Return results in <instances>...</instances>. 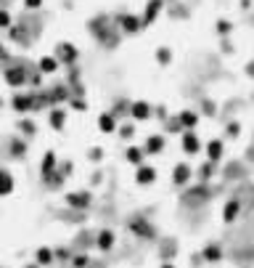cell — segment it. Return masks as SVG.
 Instances as JSON below:
<instances>
[{
	"mask_svg": "<svg viewBox=\"0 0 254 268\" xmlns=\"http://www.w3.org/2000/svg\"><path fill=\"white\" fill-rule=\"evenodd\" d=\"M98 128H101V133H114L116 130V117L112 112H103L98 117Z\"/></svg>",
	"mask_w": 254,
	"mask_h": 268,
	"instance_id": "cell-11",
	"label": "cell"
},
{
	"mask_svg": "<svg viewBox=\"0 0 254 268\" xmlns=\"http://www.w3.org/2000/svg\"><path fill=\"white\" fill-rule=\"evenodd\" d=\"M0 27H11V16H8V11H0Z\"/></svg>",
	"mask_w": 254,
	"mask_h": 268,
	"instance_id": "cell-26",
	"label": "cell"
},
{
	"mask_svg": "<svg viewBox=\"0 0 254 268\" xmlns=\"http://www.w3.org/2000/svg\"><path fill=\"white\" fill-rule=\"evenodd\" d=\"M143 154H146V152H143V149L140 146H130L127 149V162H130V165H135V167H140L143 165Z\"/></svg>",
	"mask_w": 254,
	"mask_h": 268,
	"instance_id": "cell-13",
	"label": "cell"
},
{
	"mask_svg": "<svg viewBox=\"0 0 254 268\" xmlns=\"http://www.w3.org/2000/svg\"><path fill=\"white\" fill-rule=\"evenodd\" d=\"M133 133H135V130L130 128V125H127V128H122V138H133Z\"/></svg>",
	"mask_w": 254,
	"mask_h": 268,
	"instance_id": "cell-30",
	"label": "cell"
},
{
	"mask_svg": "<svg viewBox=\"0 0 254 268\" xmlns=\"http://www.w3.org/2000/svg\"><path fill=\"white\" fill-rule=\"evenodd\" d=\"M58 58H64V61H67V64L77 61V51H74V45H69V43H61V45H58Z\"/></svg>",
	"mask_w": 254,
	"mask_h": 268,
	"instance_id": "cell-12",
	"label": "cell"
},
{
	"mask_svg": "<svg viewBox=\"0 0 254 268\" xmlns=\"http://www.w3.org/2000/svg\"><path fill=\"white\" fill-rule=\"evenodd\" d=\"M238 213H241V202L238 199H228L225 207H223V220L225 223H233V220L238 218Z\"/></svg>",
	"mask_w": 254,
	"mask_h": 268,
	"instance_id": "cell-8",
	"label": "cell"
},
{
	"mask_svg": "<svg viewBox=\"0 0 254 268\" xmlns=\"http://www.w3.org/2000/svg\"><path fill=\"white\" fill-rule=\"evenodd\" d=\"M223 152H225V146H223V141H220V138H212L209 143H207V160H209L212 165L223 160Z\"/></svg>",
	"mask_w": 254,
	"mask_h": 268,
	"instance_id": "cell-6",
	"label": "cell"
},
{
	"mask_svg": "<svg viewBox=\"0 0 254 268\" xmlns=\"http://www.w3.org/2000/svg\"><path fill=\"white\" fill-rule=\"evenodd\" d=\"M178 120H180V128H183V130H193V128L199 125V114H196V112H191V109L180 112V114H178Z\"/></svg>",
	"mask_w": 254,
	"mask_h": 268,
	"instance_id": "cell-10",
	"label": "cell"
},
{
	"mask_svg": "<svg viewBox=\"0 0 254 268\" xmlns=\"http://www.w3.org/2000/svg\"><path fill=\"white\" fill-rule=\"evenodd\" d=\"M156 181V170L151 165H140L138 170H135V184H140V186H151Z\"/></svg>",
	"mask_w": 254,
	"mask_h": 268,
	"instance_id": "cell-4",
	"label": "cell"
},
{
	"mask_svg": "<svg viewBox=\"0 0 254 268\" xmlns=\"http://www.w3.org/2000/svg\"><path fill=\"white\" fill-rule=\"evenodd\" d=\"M88 202H90L88 194H69V205L74 207H88Z\"/></svg>",
	"mask_w": 254,
	"mask_h": 268,
	"instance_id": "cell-20",
	"label": "cell"
},
{
	"mask_svg": "<svg viewBox=\"0 0 254 268\" xmlns=\"http://www.w3.org/2000/svg\"><path fill=\"white\" fill-rule=\"evenodd\" d=\"M199 175H204V178H209V175H212V162H209V165H204V167H201V170H199Z\"/></svg>",
	"mask_w": 254,
	"mask_h": 268,
	"instance_id": "cell-28",
	"label": "cell"
},
{
	"mask_svg": "<svg viewBox=\"0 0 254 268\" xmlns=\"http://www.w3.org/2000/svg\"><path fill=\"white\" fill-rule=\"evenodd\" d=\"M130 228H133L135 234H143V237H154V228L148 226V223H143V220H138V223H133Z\"/></svg>",
	"mask_w": 254,
	"mask_h": 268,
	"instance_id": "cell-21",
	"label": "cell"
},
{
	"mask_svg": "<svg viewBox=\"0 0 254 268\" xmlns=\"http://www.w3.org/2000/svg\"><path fill=\"white\" fill-rule=\"evenodd\" d=\"M156 61H159V64H169V61H172V51H169V48H156Z\"/></svg>",
	"mask_w": 254,
	"mask_h": 268,
	"instance_id": "cell-22",
	"label": "cell"
},
{
	"mask_svg": "<svg viewBox=\"0 0 254 268\" xmlns=\"http://www.w3.org/2000/svg\"><path fill=\"white\" fill-rule=\"evenodd\" d=\"M53 165H56V157L48 152V154H45V162H43V170H45V173H50V167H53Z\"/></svg>",
	"mask_w": 254,
	"mask_h": 268,
	"instance_id": "cell-25",
	"label": "cell"
},
{
	"mask_svg": "<svg viewBox=\"0 0 254 268\" xmlns=\"http://www.w3.org/2000/svg\"><path fill=\"white\" fill-rule=\"evenodd\" d=\"M14 107L19 109V112H27V109L32 107V99H22V96H19V99H14Z\"/></svg>",
	"mask_w": 254,
	"mask_h": 268,
	"instance_id": "cell-23",
	"label": "cell"
},
{
	"mask_svg": "<svg viewBox=\"0 0 254 268\" xmlns=\"http://www.w3.org/2000/svg\"><path fill=\"white\" fill-rule=\"evenodd\" d=\"M164 143H167L164 135H148L143 152H146V154H159V152H164Z\"/></svg>",
	"mask_w": 254,
	"mask_h": 268,
	"instance_id": "cell-9",
	"label": "cell"
},
{
	"mask_svg": "<svg viewBox=\"0 0 254 268\" xmlns=\"http://www.w3.org/2000/svg\"><path fill=\"white\" fill-rule=\"evenodd\" d=\"M119 27L133 35V32H140V29H143V22H140V16L125 14V16H119Z\"/></svg>",
	"mask_w": 254,
	"mask_h": 268,
	"instance_id": "cell-7",
	"label": "cell"
},
{
	"mask_svg": "<svg viewBox=\"0 0 254 268\" xmlns=\"http://www.w3.org/2000/svg\"><path fill=\"white\" fill-rule=\"evenodd\" d=\"M201 258H204V260H209V263H217V260H223V250H220L217 244H209V247H204Z\"/></svg>",
	"mask_w": 254,
	"mask_h": 268,
	"instance_id": "cell-14",
	"label": "cell"
},
{
	"mask_svg": "<svg viewBox=\"0 0 254 268\" xmlns=\"http://www.w3.org/2000/svg\"><path fill=\"white\" fill-rule=\"evenodd\" d=\"M159 268H175V266H172V263H162Z\"/></svg>",
	"mask_w": 254,
	"mask_h": 268,
	"instance_id": "cell-32",
	"label": "cell"
},
{
	"mask_svg": "<svg viewBox=\"0 0 254 268\" xmlns=\"http://www.w3.org/2000/svg\"><path fill=\"white\" fill-rule=\"evenodd\" d=\"M180 146H183L185 154H199L201 152V138L193 130H183V135H180Z\"/></svg>",
	"mask_w": 254,
	"mask_h": 268,
	"instance_id": "cell-1",
	"label": "cell"
},
{
	"mask_svg": "<svg viewBox=\"0 0 254 268\" xmlns=\"http://www.w3.org/2000/svg\"><path fill=\"white\" fill-rule=\"evenodd\" d=\"M11 188H14V178H11L8 173H3V170H0V194H8Z\"/></svg>",
	"mask_w": 254,
	"mask_h": 268,
	"instance_id": "cell-18",
	"label": "cell"
},
{
	"mask_svg": "<svg viewBox=\"0 0 254 268\" xmlns=\"http://www.w3.org/2000/svg\"><path fill=\"white\" fill-rule=\"evenodd\" d=\"M162 5H164V0H148L146 11H143V16H140L143 27H151V24L156 22V16L162 14Z\"/></svg>",
	"mask_w": 254,
	"mask_h": 268,
	"instance_id": "cell-2",
	"label": "cell"
},
{
	"mask_svg": "<svg viewBox=\"0 0 254 268\" xmlns=\"http://www.w3.org/2000/svg\"><path fill=\"white\" fill-rule=\"evenodd\" d=\"M24 5H27V8H40L43 0H24Z\"/></svg>",
	"mask_w": 254,
	"mask_h": 268,
	"instance_id": "cell-29",
	"label": "cell"
},
{
	"mask_svg": "<svg viewBox=\"0 0 254 268\" xmlns=\"http://www.w3.org/2000/svg\"><path fill=\"white\" fill-rule=\"evenodd\" d=\"M130 114H133V120L143 122V120L151 117V107H148L146 101H133V104H130Z\"/></svg>",
	"mask_w": 254,
	"mask_h": 268,
	"instance_id": "cell-5",
	"label": "cell"
},
{
	"mask_svg": "<svg viewBox=\"0 0 254 268\" xmlns=\"http://www.w3.org/2000/svg\"><path fill=\"white\" fill-rule=\"evenodd\" d=\"M0 107H3V101H0Z\"/></svg>",
	"mask_w": 254,
	"mask_h": 268,
	"instance_id": "cell-33",
	"label": "cell"
},
{
	"mask_svg": "<svg viewBox=\"0 0 254 268\" xmlns=\"http://www.w3.org/2000/svg\"><path fill=\"white\" fill-rule=\"evenodd\" d=\"M188 181H191V165H188V162L175 165V170H172V184L175 186H188Z\"/></svg>",
	"mask_w": 254,
	"mask_h": 268,
	"instance_id": "cell-3",
	"label": "cell"
},
{
	"mask_svg": "<svg viewBox=\"0 0 254 268\" xmlns=\"http://www.w3.org/2000/svg\"><path fill=\"white\" fill-rule=\"evenodd\" d=\"M56 69H58V58H53V56H43L40 58V72L50 75V72H56Z\"/></svg>",
	"mask_w": 254,
	"mask_h": 268,
	"instance_id": "cell-16",
	"label": "cell"
},
{
	"mask_svg": "<svg viewBox=\"0 0 254 268\" xmlns=\"http://www.w3.org/2000/svg\"><path fill=\"white\" fill-rule=\"evenodd\" d=\"M5 82L14 85V88H19V85L24 82V72L22 69H8V72H5Z\"/></svg>",
	"mask_w": 254,
	"mask_h": 268,
	"instance_id": "cell-15",
	"label": "cell"
},
{
	"mask_svg": "<svg viewBox=\"0 0 254 268\" xmlns=\"http://www.w3.org/2000/svg\"><path fill=\"white\" fill-rule=\"evenodd\" d=\"M231 29H233V24L228 22V19H220V22H217V32H220V35H231Z\"/></svg>",
	"mask_w": 254,
	"mask_h": 268,
	"instance_id": "cell-24",
	"label": "cell"
},
{
	"mask_svg": "<svg viewBox=\"0 0 254 268\" xmlns=\"http://www.w3.org/2000/svg\"><path fill=\"white\" fill-rule=\"evenodd\" d=\"M64 120H67V114H64L61 109H53V112H50V125H53L56 130L64 128Z\"/></svg>",
	"mask_w": 254,
	"mask_h": 268,
	"instance_id": "cell-19",
	"label": "cell"
},
{
	"mask_svg": "<svg viewBox=\"0 0 254 268\" xmlns=\"http://www.w3.org/2000/svg\"><path fill=\"white\" fill-rule=\"evenodd\" d=\"M98 247L101 250H112L114 247V234L112 231H101L98 234Z\"/></svg>",
	"mask_w": 254,
	"mask_h": 268,
	"instance_id": "cell-17",
	"label": "cell"
},
{
	"mask_svg": "<svg viewBox=\"0 0 254 268\" xmlns=\"http://www.w3.org/2000/svg\"><path fill=\"white\" fill-rule=\"evenodd\" d=\"M40 260H43V263H48V260H50V250H40Z\"/></svg>",
	"mask_w": 254,
	"mask_h": 268,
	"instance_id": "cell-31",
	"label": "cell"
},
{
	"mask_svg": "<svg viewBox=\"0 0 254 268\" xmlns=\"http://www.w3.org/2000/svg\"><path fill=\"white\" fill-rule=\"evenodd\" d=\"M241 133V128H238V122H231V125H228V135H233V138H236V135Z\"/></svg>",
	"mask_w": 254,
	"mask_h": 268,
	"instance_id": "cell-27",
	"label": "cell"
}]
</instances>
